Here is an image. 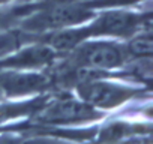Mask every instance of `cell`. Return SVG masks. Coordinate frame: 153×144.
<instances>
[{
	"label": "cell",
	"instance_id": "12",
	"mask_svg": "<svg viewBox=\"0 0 153 144\" xmlns=\"http://www.w3.org/2000/svg\"><path fill=\"white\" fill-rule=\"evenodd\" d=\"M2 101H6V98H5V95H3V92H2V90H0V102H2Z\"/></svg>",
	"mask_w": 153,
	"mask_h": 144
},
{
	"label": "cell",
	"instance_id": "2",
	"mask_svg": "<svg viewBox=\"0 0 153 144\" xmlns=\"http://www.w3.org/2000/svg\"><path fill=\"white\" fill-rule=\"evenodd\" d=\"M105 117V113L93 108L74 92L56 90L47 95L41 108L32 116V120L44 126L69 128L93 125L102 122Z\"/></svg>",
	"mask_w": 153,
	"mask_h": 144
},
{
	"label": "cell",
	"instance_id": "9",
	"mask_svg": "<svg viewBox=\"0 0 153 144\" xmlns=\"http://www.w3.org/2000/svg\"><path fill=\"white\" fill-rule=\"evenodd\" d=\"M17 2H18V0H0V8H6V6L14 5Z\"/></svg>",
	"mask_w": 153,
	"mask_h": 144
},
{
	"label": "cell",
	"instance_id": "3",
	"mask_svg": "<svg viewBox=\"0 0 153 144\" xmlns=\"http://www.w3.org/2000/svg\"><path fill=\"white\" fill-rule=\"evenodd\" d=\"M63 57L72 65L99 72H123L122 69L129 59L125 41L107 38L86 39Z\"/></svg>",
	"mask_w": 153,
	"mask_h": 144
},
{
	"label": "cell",
	"instance_id": "11",
	"mask_svg": "<svg viewBox=\"0 0 153 144\" xmlns=\"http://www.w3.org/2000/svg\"><path fill=\"white\" fill-rule=\"evenodd\" d=\"M3 8H0V24H2V21H3Z\"/></svg>",
	"mask_w": 153,
	"mask_h": 144
},
{
	"label": "cell",
	"instance_id": "8",
	"mask_svg": "<svg viewBox=\"0 0 153 144\" xmlns=\"http://www.w3.org/2000/svg\"><path fill=\"white\" fill-rule=\"evenodd\" d=\"M0 144H23V138L17 134L0 132Z\"/></svg>",
	"mask_w": 153,
	"mask_h": 144
},
{
	"label": "cell",
	"instance_id": "6",
	"mask_svg": "<svg viewBox=\"0 0 153 144\" xmlns=\"http://www.w3.org/2000/svg\"><path fill=\"white\" fill-rule=\"evenodd\" d=\"M105 119L93 132L95 144H152L150 119Z\"/></svg>",
	"mask_w": 153,
	"mask_h": 144
},
{
	"label": "cell",
	"instance_id": "10",
	"mask_svg": "<svg viewBox=\"0 0 153 144\" xmlns=\"http://www.w3.org/2000/svg\"><path fill=\"white\" fill-rule=\"evenodd\" d=\"M29 2H38V0H18L17 3H29Z\"/></svg>",
	"mask_w": 153,
	"mask_h": 144
},
{
	"label": "cell",
	"instance_id": "1",
	"mask_svg": "<svg viewBox=\"0 0 153 144\" xmlns=\"http://www.w3.org/2000/svg\"><path fill=\"white\" fill-rule=\"evenodd\" d=\"M72 92L102 113H114L131 102L152 98L150 87L128 81L122 77H99L78 83Z\"/></svg>",
	"mask_w": 153,
	"mask_h": 144
},
{
	"label": "cell",
	"instance_id": "7",
	"mask_svg": "<svg viewBox=\"0 0 153 144\" xmlns=\"http://www.w3.org/2000/svg\"><path fill=\"white\" fill-rule=\"evenodd\" d=\"M126 53L129 59L152 57L153 56V35L152 29H144L125 41Z\"/></svg>",
	"mask_w": 153,
	"mask_h": 144
},
{
	"label": "cell",
	"instance_id": "5",
	"mask_svg": "<svg viewBox=\"0 0 153 144\" xmlns=\"http://www.w3.org/2000/svg\"><path fill=\"white\" fill-rule=\"evenodd\" d=\"M0 90L6 99H29L54 92V83L47 71H0Z\"/></svg>",
	"mask_w": 153,
	"mask_h": 144
},
{
	"label": "cell",
	"instance_id": "13",
	"mask_svg": "<svg viewBox=\"0 0 153 144\" xmlns=\"http://www.w3.org/2000/svg\"><path fill=\"white\" fill-rule=\"evenodd\" d=\"M0 132H2V131H0Z\"/></svg>",
	"mask_w": 153,
	"mask_h": 144
},
{
	"label": "cell",
	"instance_id": "4",
	"mask_svg": "<svg viewBox=\"0 0 153 144\" xmlns=\"http://www.w3.org/2000/svg\"><path fill=\"white\" fill-rule=\"evenodd\" d=\"M92 38H107L126 41L135 33L152 29L150 11H132L128 8H108L101 9L87 23Z\"/></svg>",
	"mask_w": 153,
	"mask_h": 144
}]
</instances>
